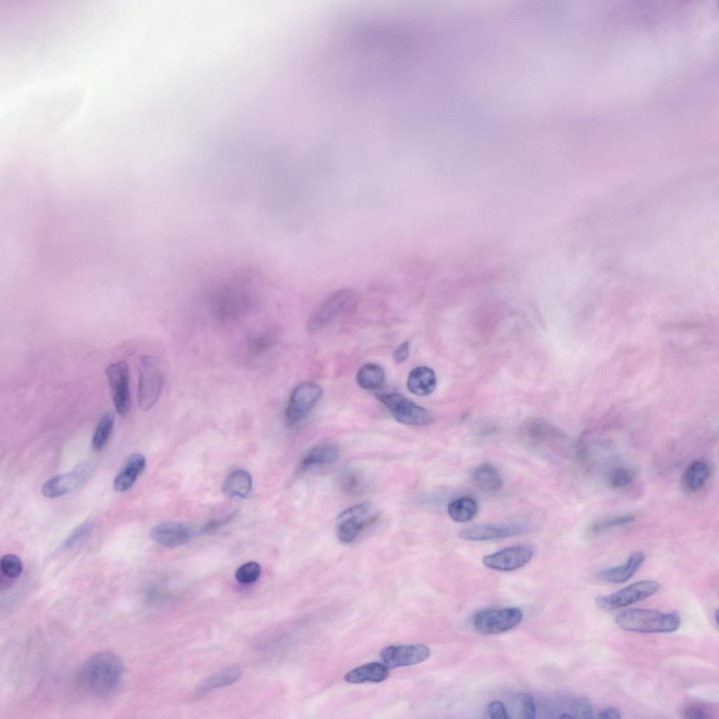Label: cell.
Masks as SVG:
<instances>
[{
  "mask_svg": "<svg viewBox=\"0 0 719 719\" xmlns=\"http://www.w3.org/2000/svg\"><path fill=\"white\" fill-rule=\"evenodd\" d=\"M713 616H714V620H715V624L717 626H718V609L715 610Z\"/></svg>",
  "mask_w": 719,
  "mask_h": 719,
  "instance_id": "41",
  "label": "cell"
},
{
  "mask_svg": "<svg viewBox=\"0 0 719 719\" xmlns=\"http://www.w3.org/2000/svg\"><path fill=\"white\" fill-rule=\"evenodd\" d=\"M634 482L633 473L628 468L617 467L610 470L607 477V485L612 489H621Z\"/></svg>",
  "mask_w": 719,
  "mask_h": 719,
  "instance_id": "30",
  "label": "cell"
},
{
  "mask_svg": "<svg viewBox=\"0 0 719 719\" xmlns=\"http://www.w3.org/2000/svg\"><path fill=\"white\" fill-rule=\"evenodd\" d=\"M251 475L243 470H237L230 473L225 479L222 491L227 497H245L251 490Z\"/></svg>",
  "mask_w": 719,
  "mask_h": 719,
  "instance_id": "24",
  "label": "cell"
},
{
  "mask_svg": "<svg viewBox=\"0 0 719 719\" xmlns=\"http://www.w3.org/2000/svg\"><path fill=\"white\" fill-rule=\"evenodd\" d=\"M322 394L321 387L314 382L299 384L291 393L286 409L287 423L293 426L303 421L320 400Z\"/></svg>",
  "mask_w": 719,
  "mask_h": 719,
  "instance_id": "10",
  "label": "cell"
},
{
  "mask_svg": "<svg viewBox=\"0 0 719 719\" xmlns=\"http://www.w3.org/2000/svg\"><path fill=\"white\" fill-rule=\"evenodd\" d=\"M114 424V416L105 412L100 417L92 437V446L96 450L102 449L107 442Z\"/></svg>",
  "mask_w": 719,
  "mask_h": 719,
  "instance_id": "28",
  "label": "cell"
},
{
  "mask_svg": "<svg viewBox=\"0 0 719 719\" xmlns=\"http://www.w3.org/2000/svg\"><path fill=\"white\" fill-rule=\"evenodd\" d=\"M514 711L517 718L533 719L536 715V706L532 697L525 692L518 694L514 701Z\"/></svg>",
  "mask_w": 719,
  "mask_h": 719,
  "instance_id": "31",
  "label": "cell"
},
{
  "mask_svg": "<svg viewBox=\"0 0 719 719\" xmlns=\"http://www.w3.org/2000/svg\"><path fill=\"white\" fill-rule=\"evenodd\" d=\"M378 515V508L370 502L347 508L337 518L336 535L338 540L343 543L353 542L364 528L377 520Z\"/></svg>",
  "mask_w": 719,
  "mask_h": 719,
  "instance_id": "3",
  "label": "cell"
},
{
  "mask_svg": "<svg viewBox=\"0 0 719 719\" xmlns=\"http://www.w3.org/2000/svg\"><path fill=\"white\" fill-rule=\"evenodd\" d=\"M682 715L686 718H708L711 717V711L708 704L694 702L684 708Z\"/></svg>",
  "mask_w": 719,
  "mask_h": 719,
  "instance_id": "36",
  "label": "cell"
},
{
  "mask_svg": "<svg viewBox=\"0 0 719 719\" xmlns=\"http://www.w3.org/2000/svg\"><path fill=\"white\" fill-rule=\"evenodd\" d=\"M522 619L517 607L489 608L477 612L473 618L475 628L483 634L493 635L510 631Z\"/></svg>",
  "mask_w": 719,
  "mask_h": 719,
  "instance_id": "9",
  "label": "cell"
},
{
  "mask_svg": "<svg viewBox=\"0 0 719 719\" xmlns=\"http://www.w3.org/2000/svg\"><path fill=\"white\" fill-rule=\"evenodd\" d=\"M472 480L475 486L488 492L499 491L503 484L500 472L489 463L480 464L474 469Z\"/></svg>",
  "mask_w": 719,
  "mask_h": 719,
  "instance_id": "22",
  "label": "cell"
},
{
  "mask_svg": "<svg viewBox=\"0 0 719 719\" xmlns=\"http://www.w3.org/2000/svg\"><path fill=\"white\" fill-rule=\"evenodd\" d=\"M260 567L256 562H248L241 565L235 572L237 581L243 584L256 581L260 574Z\"/></svg>",
  "mask_w": 719,
  "mask_h": 719,
  "instance_id": "32",
  "label": "cell"
},
{
  "mask_svg": "<svg viewBox=\"0 0 719 719\" xmlns=\"http://www.w3.org/2000/svg\"><path fill=\"white\" fill-rule=\"evenodd\" d=\"M660 584L653 580H642L595 600L597 606L604 611H612L643 600L656 593Z\"/></svg>",
  "mask_w": 719,
  "mask_h": 719,
  "instance_id": "7",
  "label": "cell"
},
{
  "mask_svg": "<svg viewBox=\"0 0 719 719\" xmlns=\"http://www.w3.org/2000/svg\"><path fill=\"white\" fill-rule=\"evenodd\" d=\"M393 417L399 423L411 426H424L432 423L431 414L424 407L398 393L377 395Z\"/></svg>",
  "mask_w": 719,
  "mask_h": 719,
  "instance_id": "5",
  "label": "cell"
},
{
  "mask_svg": "<svg viewBox=\"0 0 719 719\" xmlns=\"http://www.w3.org/2000/svg\"><path fill=\"white\" fill-rule=\"evenodd\" d=\"M710 473V467L706 461L697 460L692 462L687 467L682 475L684 489L691 493L699 491L707 482Z\"/></svg>",
  "mask_w": 719,
  "mask_h": 719,
  "instance_id": "21",
  "label": "cell"
},
{
  "mask_svg": "<svg viewBox=\"0 0 719 719\" xmlns=\"http://www.w3.org/2000/svg\"><path fill=\"white\" fill-rule=\"evenodd\" d=\"M145 464V458L140 453H133L126 457L114 479V490L124 492L129 489L143 471Z\"/></svg>",
  "mask_w": 719,
  "mask_h": 719,
  "instance_id": "17",
  "label": "cell"
},
{
  "mask_svg": "<svg viewBox=\"0 0 719 719\" xmlns=\"http://www.w3.org/2000/svg\"><path fill=\"white\" fill-rule=\"evenodd\" d=\"M192 532L187 525L176 522H165L153 527L150 538L155 542L166 547H176L187 543L192 537Z\"/></svg>",
  "mask_w": 719,
  "mask_h": 719,
  "instance_id": "16",
  "label": "cell"
},
{
  "mask_svg": "<svg viewBox=\"0 0 719 719\" xmlns=\"http://www.w3.org/2000/svg\"><path fill=\"white\" fill-rule=\"evenodd\" d=\"M489 718L494 719H508L510 718L504 704L500 701H492L486 708Z\"/></svg>",
  "mask_w": 719,
  "mask_h": 719,
  "instance_id": "37",
  "label": "cell"
},
{
  "mask_svg": "<svg viewBox=\"0 0 719 719\" xmlns=\"http://www.w3.org/2000/svg\"><path fill=\"white\" fill-rule=\"evenodd\" d=\"M93 527L91 520H86L78 525L65 541L64 547L70 548L79 543L90 534Z\"/></svg>",
  "mask_w": 719,
  "mask_h": 719,
  "instance_id": "34",
  "label": "cell"
},
{
  "mask_svg": "<svg viewBox=\"0 0 719 719\" xmlns=\"http://www.w3.org/2000/svg\"><path fill=\"white\" fill-rule=\"evenodd\" d=\"M89 466L80 464L71 472L60 474L48 479L41 487V493L48 498L63 496L75 489L85 479Z\"/></svg>",
  "mask_w": 719,
  "mask_h": 719,
  "instance_id": "15",
  "label": "cell"
},
{
  "mask_svg": "<svg viewBox=\"0 0 719 719\" xmlns=\"http://www.w3.org/2000/svg\"><path fill=\"white\" fill-rule=\"evenodd\" d=\"M82 675L84 682L91 692L106 695L119 686L123 675V665L114 653L103 651L86 661Z\"/></svg>",
  "mask_w": 719,
  "mask_h": 719,
  "instance_id": "1",
  "label": "cell"
},
{
  "mask_svg": "<svg viewBox=\"0 0 719 719\" xmlns=\"http://www.w3.org/2000/svg\"><path fill=\"white\" fill-rule=\"evenodd\" d=\"M358 295L352 289L338 290L322 301L310 314L307 326L310 331H317L329 323L339 313L352 307Z\"/></svg>",
  "mask_w": 719,
  "mask_h": 719,
  "instance_id": "8",
  "label": "cell"
},
{
  "mask_svg": "<svg viewBox=\"0 0 719 719\" xmlns=\"http://www.w3.org/2000/svg\"><path fill=\"white\" fill-rule=\"evenodd\" d=\"M0 568L2 574L8 578L18 577L22 570L20 558L13 554H7L1 557Z\"/></svg>",
  "mask_w": 719,
  "mask_h": 719,
  "instance_id": "33",
  "label": "cell"
},
{
  "mask_svg": "<svg viewBox=\"0 0 719 719\" xmlns=\"http://www.w3.org/2000/svg\"><path fill=\"white\" fill-rule=\"evenodd\" d=\"M478 505L470 496H461L451 501L447 506V513L451 519L457 522H466L472 520L477 514Z\"/></svg>",
  "mask_w": 719,
  "mask_h": 719,
  "instance_id": "26",
  "label": "cell"
},
{
  "mask_svg": "<svg viewBox=\"0 0 719 719\" xmlns=\"http://www.w3.org/2000/svg\"><path fill=\"white\" fill-rule=\"evenodd\" d=\"M106 375L115 409L119 415L124 416L128 414L131 405L128 369L126 362L120 361L110 364L106 369Z\"/></svg>",
  "mask_w": 719,
  "mask_h": 719,
  "instance_id": "13",
  "label": "cell"
},
{
  "mask_svg": "<svg viewBox=\"0 0 719 719\" xmlns=\"http://www.w3.org/2000/svg\"><path fill=\"white\" fill-rule=\"evenodd\" d=\"M341 482L343 489L349 493H359L363 488L362 477L352 470L346 471L343 474Z\"/></svg>",
  "mask_w": 719,
  "mask_h": 719,
  "instance_id": "35",
  "label": "cell"
},
{
  "mask_svg": "<svg viewBox=\"0 0 719 719\" xmlns=\"http://www.w3.org/2000/svg\"><path fill=\"white\" fill-rule=\"evenodd\" d=\"M635 521L631 515H620L603 518L592 523L587 529L588 536H596L602 534L614 528L624 526Z\"/></svg>",
  "mask_w": 719,
  "mask_h": 719,
  "instance_id": "27",
  "label": "cell"
},
{
  "mask_svg": "<svg viewBox=\"0 0 719 719\" xmlns=\"http://www.w3.org/2000/svg\"><path fill=\"white\" fill-rule=\"evenodd\" d=\"M644 560L645 555L642 552H633L628 556L624 563L600 571L598 577L601 580L610 583L626 582L635 574Z\"/></svg>",
  "mask_w": 719,
  "mask_h": 719,
  "instance_id": "18",
  "label": "cell"
},
{
  "mask_svg": "<svg viewBox=\"0 0 719 719\" xmlns=\"http://www.w3.org/2000/svg\"><path fill=\"white\" fill-rule=\"evenodd\" d=\"M241 672L235 668H225L210 675L199 686L202 691H208L214 688L230 685L240 678Z\"/></svg>",
  "mask_w": 719,
  "mask_h": 719,
  "instance_id": "29",
  "label": "cell"
},
{
  "mask_svg": "<svg viewBox=\"0 0 719 719\" xmlns=\"http://www.w3.org/2000/svg\"><path fill=\"white\" fill-rule=\"evenodd\" d=\"M518 435L525 447L542 452L554 449L564 439L556 428L539 418L526 420L520 426Z\"/></svg>",
  "mask_w": 719,
  "mask_h": 719,
  "instance_id": "6",
  "label": "cell"
},
{
  "mask_svg": "<svg viewBox=\"0 0 719 719\" xmlns=\"http://www.w3.org/2000/svg\"><path fill=\"white\" fill-rule=\"evenodd\" d=\"M338 447L333 444H322L315 447L304 456L301 462V470L326 465L334 462L339 456Z\"/></svg>",
  "mask_w": 719,
  "mask_h": 719,
  "instance_id": "23",
  "label": "cell"
},
{
  "mask_svg": "<svg viewBox=\"0 0 719 719\" xmlns=\"http://www.w3.org/2000/svg\"><path fill=\"white\" fill-rule=\"evenodd\" d=\"M596 717L599 718H621V713L616 708L608 707L600 710Z\"/></svg>",
  "mask_w": 719,
  "mask_h": 719,
  "instance_id": "40",
  "label": "cell"
},
{
  "mask_svg": "<svg viewBox=\"0 0 719 719\" xmlns=\"http://www.w3.org/2000/svg\"><path fill=\"white\" fill-rule=\"evenodd\" d=\"M528 530V525L522 522L486 523L473 525L463 528L460 531L459 536L466 541H484L520 535Z\"/></svg>",
  "mask_w": 719,
  "mask_h": 719,
  "instance_id": "11",
  "label": "cell"
},
{
  "mask_svg": "<svg viewBox=\"0 0 719 719\" xmlns=\"http://www.w3.org/2000/svg\"><path fill=\"white\" fill-rule=\"evenodd\" d=\"M534 552V548L530 544L514 545L485 555L482 562L484 566L492 569L501 572L513 571L528 563Z\"/></svg>",
  "mask_w": 719,
  "mask_h": 719,
  "instance_id": "12",
  "label": "cell"
},
{
  "mask_svg": "<svg viewBox=\"0 0 719 719\" xmlns=\"http://www.w3.org/2000/svg\"><path fill=\"white\" fill-rule=\"evenodd\" d=\"M235 515L236 513H233L223 518L211 520L203 525L200 532L203 534L213 532L230 522L235 517Z\"/></svg>",
  "mask_w": 719,
  "mask_h": 719,
  "instance_id": "38",
  "label": "cell"
},
{
  "mask_svg": "<svg viewBox=\"0 0 719 719\" xmlns=\"http://www.w3.org/2000/svg\"><path fill=\"white\" fill-rule=\"evenodd\" d=\"M410 353L409 343L407 341L402 343L394 351L393 360L395 364H399L408 358Z\"/></svg>",
  "mask_w": 719,
  "mask_h": 719,
  "instance_id": "39",
  "label": "cell"
},
{
  "mask_svg": "<svg viewBox=\"0 0 719 719\" xmlns=\"http://www.w3.org/2000/svg\"><path fill=\"white\" fill-rule=\"evenodd\" d=\"M138 400L143 411L151 409L158 401L164 383L159 360L154 356L144 355L140 358Z\"/></svg>",
  "mask_w": 719,
  "mask_h": 719,
  "instance_id": "4",
  "label": "cell"
},
{
  "mask_svg": "<svg viewBox=\"0 0 719 719\" xmlns=\"http://www.w3.org/2000/svg\"><path fill=\"white\" fill-rule=\"evenodd\" d=\"M355 378L360 388L373 390L383 385L385 380V374L380 365L375 363H367L359 369Z\"/></svg>",
  "mask_w": 719,
  "mask_h": 719,
  "instance_id": "25",
  "label": "cell"
},
{
  "mask_svg": "<svg viewBox=\"0 0 719 719\" xmlns=\"http://www.w3.org/2000/svg\"><path fill=\"white\" fill-rule=\"evenodd\" d=\"M388 675V671L385 664L372 662L350 671L345 675V680L353 684L364 682H379L385 680Z\"/></svg>",
  "mask_w": 719,
  "mask_h": 719,
  "instance_id": "20",
  "label": "cell"
},
{
  "mask_svg": "<svg viewBox=\"0 0 719 719\" xmlns=\"http://www.w3.org/2000/svg\"><path fill=\"white\" fill-rule=\"evenodd\" d=\"M616 623L619 627L628 631L671 633L680 626V617L677 612L663 613L649 609L631 608L619 613Z\"/></svg>",
  "mask_w": 719,
  "mask_h": 719,
  "instance_id": "2",
  "label": "cell"
},
{
  "mask_svg": "<svg viewBox=\"0 0 719 719\" xmlns=\"http://www.w3.org/2000/svg\"><path fill=\"white\" fill-rule=\"evenodd\" d=\"M437 385L436 375L430 367L420 366L413 369L409 374L407 385L409 390L418 396L431 394Z\"/></svg>",
  "mask_w": 719,
  "mask_h": 719,
  "instance_id": "19",
  "label": "cell"
},
{
  "mask_svg": "<svg viewBox=\"0 0 719 719\" xmlns=\"http://www.w3.org/2000/svg\"><path fill=\"white\" fill-rule=\"evenodd\" d=\"M430 654L429 647L422 644L390 645L380 653L381 660L390 668L417 664L428 659Z\"/></svg>",
  "mask_w": 719,
  "mask_h": 719,
  "instance_id": "14",
  "label": "cell"
}]
</instances>
